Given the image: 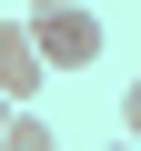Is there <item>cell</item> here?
<instances>
[{"label": "cell", "mask_w": 141, "mask_h": 151, "mask_svg": "<svg viewBox=\"0 0 141 151\" xmlns=\"http://www.w3.org/2000/svg\"><path fill=\"white\" fill-rule=\"evenodd\" d=\"M20 30H30L40 70H101V60H111V20L91 10V0H50V10H20Z\"/></svg>", "instance_id": "1"}, {"label": "cell", "mask_w": 141, "mask_h": 151, "mask_svg": "<svg viewBox=\"0 0 141 151\" xmlns=\"http://www.w3.org/2000/svg\"><path fill=\"white\" fill-rule=\"evenodd\" d=\"M40 81H50V70H40L30 30H20V20H0V101H40Z\"/></svg>", "instance_id": "2"}, {"label": "cell", "mask_w": 141, "mask_h": 151, "mask_svg": "<svg viewBox=\"0 0 141 151\" xmlns=\"http://www.w3.org/2000/svg\"><path fill=\"white\" fill-rule=\"evenodd\" d=\"M0 151H60L50 111H40V101H10V121H0Z\"/></svg>", "instance_id": "3"}, {"label": "cell", "mask_w": 141, "mask_h": 151, "mask_svg": "<svg viewBox=\"0 0 141 151\" xmlns=\"http://www.w3.org/2000/svg\"><path fill=\"white\" fill-rule=\"evenodd\" d=\"M101 151H131V131H121V141H101Z\"/></svg>", "instance_id": "4"}, {"label": "cell", "mask_w": 141, "mask_h": 151, "mask_svg": "<svg viewBox=\"0 0 141 151\" xmlns=\"http://www.w3.org/2000/svg\"><path fill=\"white\" fill-rule=\"evenodd\" d=\"M20 10H50V0H20Z\"/></svg>", "instance_id": "5"}, {"label": "cell", "mask_w": 141, "mask_h": 151, "mask_svg": "<svg viewBox=\"0 0 141 151\" xmlns=\"http://www.w3.org/2000/svg\"><path fill=\"white\" fill-rule=\"evenodd\" d=\"M0 121H10V101H0Z\"/></svg>", "instance_id": "6"}]
</instances>
